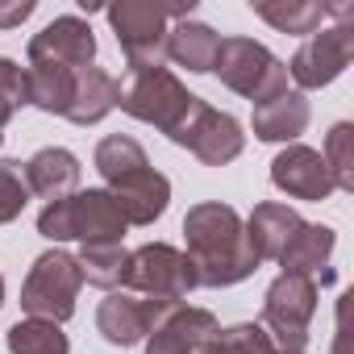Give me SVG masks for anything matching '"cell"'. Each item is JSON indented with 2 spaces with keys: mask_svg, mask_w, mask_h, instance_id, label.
<instances>
[{
  "mask_svg": "<svg viewBox=\"0 0 354 354\" xmlns=\"http://www.w3.org/2000/svg\"><path fill=\"white\" fill-rule=\"evenodd\" d=\"M184 242L196 271V288H234L259 271V254L246 238V221L234 205L201 201L184 217Z\"/></svg>",
  "mask_w": 354,
  "mask_h": 354,
  "instance_id": "cell-1",
  "label": "cell"
},
{
  "mask_svg": "<svg viewBox=\"0 0 354 354\" xmlns=\"http://www.w3.org/2000/svg\"><path fill=\"white\" fill-rule=\"evenodd\" d=\"M192 13H196V0H184V5H154V0H117V5H104L109 30L117 34V46H121L129 71L162 67L171 26L188 21Z\"/></svg>",
  "mask_w": 354,
  "mask_h": 354,
  "instance_id": "cell-2",
  "label": "cell"
},
{
  "mask_svg": "<svg viewBox=\"0 0 354 354\" xmlns=\"http://www.w3.org/2000/svg\"><path fill=\"white\" fill-rule=\"evenodd\" d=\"M213 71L230 92H238V96H246L254 104L275 100V96L288 92V63L275 59L254 38H221Z\"/></svg>",
  "mask_w": 354,
  "mask_h": 354,
  "instance_id": "cell-3",
  "label": "cell"
},
{
  "mask_svg": "<svg viewBox=\"0 0 354 354\" xmlns=\"http://www.w3.org/2000/svg\"><path fill=\"white\" fill-rule=\"evenodd\" d=\"M192 92L184 88V80L167 71V67H146V71H129V80L121 84L117 109L129 113L142 125H154L158 133H171L192 109Z\"/></svg>",
  "mask_w": 354,
  "mask_h": 354,
  "instance_id": "cell-4",
  "label": "cell"
},
{
  "mask_svg": "<svg viewBox=\"0 0 354 354\" xmlns=\"http://www.w3.org/2000/svg\"><path fill=\"white\" fill-rule=\"evenodd\" d=\"M80 288H84V275H80V263L75 254L67 250H46L34 259L26 283H21V308L38 321H71L75 317V300H80Z\"/></svg>",
  "mask_w": 354,
  "mask_h": 354,
  "instance_id": "cell-5",
  "label": "cell"
},
{
  "mask_svg": "<svg viewBox=\"0 0 354 354\" xmlns=\"http://www.w3.org/2000/svg\"><path fill=\"white\" fill-rule=\"evenodd\" d=\"M125 292L146 296V300H167V304H184L188 292H196V271L184 250H175L167 242H146L129 250V275Z\"/></svg>",
  "mask_w": 354,
  "mask_h": 354,
  "instance_id": "cell-6",
  "label": "cell"
},
{
  "mask_svg": "<svg viewBox=\"0 0 354 354\" xmlns=\"http://www.w3.org/2000/svg\"><path fill=\"white\" fill-rule=\"evenodd\" d=\"M317 296L321 288L304 275H275L267 296H263V329L271 333L275 350H304L308 346V325L317 317Z\"/></svg>",
  "mask_w": 354,
  "mask_h": 354,
  "instance_id": "cell-7",
  "label": "cell"
},
{
  "mask_svg": "<svg viewBox=\"0 0 354 354\" xmlns=\"http://www.w3.org/2000/svg\"><path fill=\"white\" fill-rule=\"evenodd\" d=\"M167 138H171L175 146H184L188 154H196L205 167H225V162H234V158L246 150L242 121L230 117V113H221V109H213V104L201 100V96L192 100L188 117L175 125Z\"/></svg>",
  "mask_w": 354,
  "mask_h": 354,
  "instance_id": "cell-8",
  "label": "cell"
},
{
  "mask_svg": "<svg viewBox=\"0 0 354 354\" xmlns=\"http://www.w3.org/2000/svg\"><path fill=\"white\" fill-rule=\"evenodd\" d=\"M354 59V17H337L333 26L317 30L288 63V80L296 92H317L329 88Z\"/></svg>",
  "mask_w": 354,
  "mask_h": 354,
  "instance_id": "cell-9",
  "label": "cell"
},
{
  "mask_svg": "<svg viewBox=\"0 0 354 354\" xmlns=\"http://www.w3.org/2000/svg\"><path fill=\"white\" fill-rule=\"evenodd\" d=\"M30 67H67V71H80V67H92L96 59V34L84 17L67 13V17H55L50 26H42V34L30 38Z\"/></svg>",
  "mask_w": 354,
  "mask_h": 354,
  "instance_id": "cell-10",
  "label": "cell"
},
{
  "mask_svg": "<svg viewBox=\"0 0 354 354\" xmlns=\"http://www.w3.org/2000/svg\"><path fill=\"white\" fill-rule=\"evenodd\" d=\"M167 300H146V296H133V292H109L96 308V329L109 346H142L146 333L167 317Z\"/></svg>",
  "mask_w": 354,
  "mask_h": 354,
  "instance_id": "cell-11",
  "label": "cell"
},
{
  "mask_svg": "<svg viewBox=\"0 0 354 354\" xmlns=\"http://www.w3.org/2000/svg\"><path fill=\"white\" fill-rule=\"evenodd\" d=\"M271 184H275L283 196L308 201V205H321V201H329V196L337 192V188H333V175H329V167H325V158H321V150L300 146V142L283 146V150L271 158Z\"/></svg>",
  "mask_w": 354,
  "mask_h": 354,
  "instance_id": "cell-12",
  "label": "cell"
},
{
  "mask_svg": "<svg viewBox=\"0 0 354 354\" xmlns=\"http://www.w3.org/2000/svg\"><path fill=\"white\" fill-rule=\"evenodd\" d=\"M125 213L109 188L71 192V242L80 246H113L125 238Z\"/></svg>",
  "mask_w": 354,
  "mask_h": 354,
  "instance_id": "cell-13",
  "label": "cell"
},
{
  "mask_svg": "<svg viewBox=\"0 0 354 354\" xmlns=\"http://www.w3.org/2000/svg\"><path fill=\"white\" fill-rule=\"evenodd\" d=\"M217 317L209 308L196 304H171L167 317L146 333V354H196L213 333H217Z\"/></svg>",
  "mask_w": 354,
  "mask_h": 354,
  "instance_id": "cell-14",
  "label": "cell"
},
{
  "mask_svg": "<svg viewBox=\"0 0 354 354\" xmlns=\"http://www.w3.org/2000/svg\"><path fill=\"white\" fill-rule=\"evenodd\" d=\"M333 246H337V234L329 225H313L304 221L296 230V238L283 246V254L275 259L283 267V275H304V279H321V283H333Z\"/></svg>",
  "mask_w": 354,
  "mask_h": 354,
  "instance_id": "cell-15",
  "label": "cell"
},
{
  "mask_svg": "<svg viewBox=\"0 0 354 354\" xmlns=\"http://www.w3.org/2000/svg\"><path fill=\"white\" fill-rule=\"evenodd\" d=\"M109 192H113V201L121 205L125 225H154V221L167 213V205H171V180H167L162 171H154V167L133 171L129 180L113 184Z\"/></svg>",
  "mask_w": 354,
  "mask_h": 354,
  "instance_id": "cell-16",
  "label": "cell"
},
{
  "mask_svg": "<svg viewBox=\"0 0 354 354\" xmlns=\"http://www.w3.org/2000/svg\"><path fill=\"white\" fill-rule=\"evenodd\" d=\"M26 188L30 196H42V201H63L71 192H80V158L63 146H42L26 167Z\"/></svg>",
  "mask_w": 354,
  "mask_h": 354,
  "instance_id": "cell-17",
  "label": "cell"
},
{
  "mask_svg": "<svg viewBox=\"0 0 354 354\" xmlns=\"http://www.w3.org/2000/svg\"><path fill=\"white\" fill-rule=\"evenodd\" d=\"M308 121H313V109H308L304 92H296V88H288V92L275 96V100L254 104V113H250L254 138H259V142H283V146H292V142L308 129Z\"/></svg>",
  "mask_w": 354,
  "mask_h": 354,
  "instance_id": "cell-18",
  "label": "cell"
},
{
  "mask_svg": "<svg viewBox=\"0 0 354 354\" xmlns=\"http://www.w3.org/2000/svg\"><path fill=\"white\" fill-rule=\"evenodd\" d=\"M300 225H304V217H300L296 209L279 205V201H263V205H254V213L246 217V238H250L259 263H275V259L283 254V246L296 238Z\"/></svg>",
  "mask_w": 354,
  "mask_h": 354,
  "instance_id": "cell-19",
  "label": "cell"
},
{
  "mask_svg": "<svg viewBox=\"0 0 354 354\" xmlns=\"http://www.w3.org/2000/svg\"><path fill=\"white\" fill-rule=\"evenodd\" d=\"M117 96H121L117 75H109L104 67H80L75 71V92H71V104H67V121L96 125L117 109Z\"/></svg>",
  "mask_w": 354,
  "mask_h": 354,
  "instance_id": "cell-20",
  "label": "cell"
},
{
  "mask_svg": "<svg viewBox=\"0 0 354 354\" xmlns=\"http://www.w3.org/2000/svg\"><path fill=\"white\" fill-rule=\"evenodd\" d=\"M217 46H221V34L205 21H175L171 34H167V59L175 67H184L192 75H209L213 63H217Z\"/></svg>",
  "mask_w": 354,
  "mask_h": 354,
  "instance_id": "cell-21",
  "label": "cell"
},
{
  "mask_svg": "<svg viewBox=\"0 0 354 354\" xmlns=\"http://www.w3.org/2000/svg\"><path fill=\"white\" fill-rule=\"evenodd\" d=\"M250 9L275 34H296V38L304 34L313 38L329 21V5H321V0H250Z\"/></svg>",
  "mask_w": 354,
  "mask_h": 354,
  "instance_id": "cell-22",
  "label": "cell"
},
{
  "mask_svg": "<svg viewBox=\"0 0 354 354\" xmlns=\"http://www.w3.org/2000/svg\"><path fill=\"white\" fill-rule=\"evenodd\" d=\"M92 162H96V171H100V180L113 188V184L129 180L133 171L150 167V154H146V150H142V142H133L129 133H109V138H100V146H96Z\"/></svg>",
  "mask_w": 354,
  "mask_h": 354,
  "instance_id": "cell-23",
  "label": "cell"
},
{
  "mask_svg": "<svg viewBox=\"0 0 354 354\" xmlns=\"http://www.w3.org/2000/svg\"><path fill=\"white\" fill-rule=\"evenodd\" d=\"M75 92V71L67 67H26V96L34 109L50 113V117H67Z\"/></svg>",
  "mask_w": 354,
  "mask_h": 354,
  "instance_id": "cell-24",
  "label": "cell"
},
{
  "mask_svg": "<svg viewBox=\"0 0 354 354\" xmlns=\"http://www.w3.org/2000/svg\"><path fill=\"white\" fill-rule=\"evenodd\" d=\"M75 263H80L84 283L104 288V292L125 288V275H129V250H125L121 242H113V246H80Z\"/></svg>",
  "mask_w": 354,
  "mask_h": 354,
  "instance_id": "cell-25",
  "label": "cell"
},
{
  "mask_svg": "<svg viewBox=\"0 0 354 354\" xmlns=\"http://www.w3.org/2000/svg\"><path fill=\"white\" fill-rule=\"evenodd\" d=\"M9 354H71V342L63 333V325L55 321H38V317H21L9 325L5 333Z\"/></svg>",
  "mask_w": 354,
  "mask_h": 354,
  "instance_id": "cell-26",
  "label": "cell"
},
{
  "mask_svg": "<svg viewBox=\"0 0 354 354\" xmlns=\"http://www.w3.org/2000/svg\"><path fill=\"white\" fill-rule=\"evenodd\" d=\"M196 354H279L271 333L259 325V321H242V325H230V329H217Z\"/></svg>",
  "mask_w": 354,
  "mask_h": 354,
  "instance_id": "cell-27",
  "label": "cell"
},
{
  "mask_svg": "<svg viewBox=\"0 0 354 354\" xmlns=\"http://www.w3.org/2000/svg\"><path fill=\"white\" fill-rule=\"evenodd\" d=\"M329 175H333V188L337 192H354V125L337 121L325 133V150H321Z\"/></svg>",
  "mask_w": 354,
  "mask_h": 354,
  "instance_id": "cell-28",
  "label": "cell"
},
{
  "mask_svg": "<svg viewBox=\"0 0 354 354\" xmlns=\"http://www.w3.org/2000/svg\"><path fill=\"white\" fill-rule=\"evenodd\" d=\"M30 205V188H26V171L13 158H0V225H13Z\"/></svg>",
  "mask_w": 354,
  "mask_h": 354,
  "instance_id": "cell-29",
  "label": "cell"
},
{
  "mask_svg": "<svg viewBox=\"0 0 354 354\" xmlns=\"http://www.w3.org/2000/svg\"><path fill=\"white\" fill-rule=\"evenodd\" d=\"M30 104L26 96V67L17 59H0V133L17 117V109Z\"/></svg>",
  "mask_w": 354,
  "mask_h": 354,
  "instance_id": "cell-30",
  "label": "cell"
},
{
  "mask_svg": "<svg viewBox=\"0 0 354 354\" xmlns=\"http://www.w3.org/2000/svg\"><path fill=\"white\" fill-rule=\"evenodd\" d=\"M38 234H42L46 242H71V196L42 205V213H38Z\"/></svg>",
  "mask_w": 354,
  "mask_h": 354,
  "instance_id": "cell-31",
  "label": "cell"
},
{
  "mask_svg": "<svg viewBox=\"0 0 354 354\" xmlns=\"http://www.w3.org/2000/svg\"><path fill=\"white\" fill-rule=\"evenodd\" d=\"M34 0H0V30H17L21 21L34 17Z\"/></svg>",
  "mask_w": 354,
  "mask_h": 354,
  "instance_id": "cell-32",
  "label": "cell"
},
{
  "mask_svg": "<svg viewBox=\"0 0 354 354\" xmlns=\"http://www.w3.org/2000/svg\"><path fill=\"white\" fill-rule=\"evenodd\" d=\"M0 304H5V275H0Z\"/></svg>",
  "mask_w": 354,
  "mask_h": 354,
  "instance_id": "cell-33",
  "label": "cell"
},
{
  "mask_svg": "<svg viewBox=\"0 0 354 354\" xmlns=\"http://www.w3.org/2000/svg\"><path fill=\"white\" fill-rule=\"evenodd\" d=\"M279 354H308V350H279Z\"/></svg>",
  "mask_w": 354,
  "mask_h": 354,
  "instance_id": "cell-34",
  "label": "cell"
},
{
  "mask_svg": "<svg viewBox=\"0 0 354 354\" xmlns=\"http://www.w3.org/2000/svg\"><path fill=\"white\" fill-rule=\"evenodd\" d=\"M0 142H5V133H0Z\"/></svg>",
  "mask_w": 354,
  "mask_h": 354,
  "instance_id": "cell-35",
  "label": "cell"
}]
</instances>
